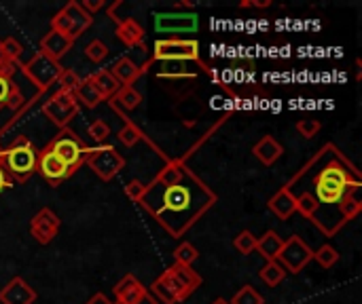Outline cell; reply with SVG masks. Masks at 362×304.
I'll return each instance as SVG.
<instances>
[{"mask_svg": "<svg viewBox=\"0 0 362 304\" xmlns=\"http://www.w3.org/2000/svg\"><path fill=\"white\" fill-rule=\"evenodd\" d=\"M216 203V195L189 167L174 182L146 184L140 205L172 237H180Z\"/></svg>", "mask_w": 362, "mask_h": 304, "instance_id": "cell-1", "label": "cell"}, {"mask_svg": "<svg viewBox=\"0 0 362 304\" xmlns=\"http://www.w3.org/2000/svg\"><path fill=\"white\" fill-rule=\"evenodd\" d=\"M307 165L315 169L311 174V191H307L315 201V214L311 216V222L324 235L333 237L346 224L339 216V203L350 191L362 189L360 176L333 144H326Z\"/></svg>", "mask_w": 362, "mask_h": 304, "instance_id": "cell-2", "label": "cell"}, {"mask_svg": "<svg viewBox=\"0 0 362 304\" xmlns=\"http://www.w3.org/2000/svg\"><path fill=\"white\" fill-rule=\"evenodd\" d=\"M38 150L26 135H19L0 154V167L7 171L13 182H28L36 174Z\"/></svg>", "mask_w": 362, "mask_h": 304, "instance_id": "cell-3", "label": "cell"}, {"mask_svg": "<svg viewBox=\"0 0 362 304\" xmlns=\"http://www.w3.org/2000/svg\"><path fill=\"white\" fill-rule=\"evenodd\" d=\"M85 165H89L100 180L110 182L115 180L125 169V156L112 146V144H98L94 148H87L85 152Z\"/></svg>", "mask_w": 362, "mask_h": 304, "instance_id": "cell-4", "label": "cell"}, {"mask_svg": "<svg viewBox=\"0 0 362 304\" xmlns=\"http://www.w3.org/2000/svg\"><path fill=\"white\" fill-rule=\"evenodd\" d=\"M19 70L36 87L38 93H44V91L51 89L57 83V79L64 72V66L60 61H55V59H51V57H47L44 53L38 51L24 66H19Z\"/></svg>", "mask_w": 362, "mask_h": 304, "instance_id": "cell-5", "label": "cell"}, {"mask_svg": "<svg viewBox=\"0 0 362 304\" xmlns=\"http://www.w3.org/2000/svg\"><path fill=\"white\" fill-rule=\"evenodd\" d=\"M153 61H199V42L195 38H157Z\"/></svg>", "mask_w": 362, "mask_h": 304, "instance_id": "cell-6", "label": "cell"}, {"mask_svg": "<svg viewBox=\"0 0 362 304\" xmlns=\"http://www.w3.org/2000/svg\"><path fill=\"white\" fill-rule=\"evenodd\" d=\"M64 163L68 171H70V176H75V171L83 165L85 161V152H87V146L81 142V139L77 137L75 131L70 129H62L51 142L47 144Z\"/></svg>", "mask_w": 362, "mask_h": 304, "instance_id": "cell-7", "label": "cell"}, {"mask_svg": "<svg viewBox=\"0 0 362 304\" xmlns=\"http://www.w3.org/2000/svg\"><path fill=\"white\" fill-rule=\"evenodd\" d=\"M40 112L47 116V119L60 127V129H68V125H70L79 112H81V106L79 102L75 100V96H70V93H62V91H55L53 96L44 102L40 106Z\"/></svg>", "mask_w": 362, "mask_h": 304, "instance_id": "cell-8", "label": "cell"}, {"mask_svg": "<svg viewBox=\"0 0 362 304\" xmlns=\"http://www.w3.org/2000/svg\"><path fill=\"white\" fill-rule=\"evenodd\" d=\"M155 32L168 34V38H178V34H193L199 30V15L183 11L155 13Z\"/></svg>", "mask_w": 362, "mask_h": 304, "instance_id": "cell-9", "label": "cell"}, {"mask_svg": "<svg viewBox=\"0 0 362 304\" xmlns=\"http://www.w3.org/2000/svg\"><path fill=\"white\" fill-rule=\"evenodd\" d=\"M311 255H313L311 247L299 235H292V237L284 239V245L278 253V262L286 271V275L288 273L297 275L311 262Z\"/></svg>", "mask_w": 362, "mask_h": 304, "instance_id": "cell-10", "label": "cell"}, {"mask_svg": "<svg viewBox=\"0 0 362 304\" xmlns=\"http://www.w3.org/2000/svg\"><path fill=\"white\" fill-rule=\"evenodd\" d=\"M168 286L174 290L178 302H185L189 296H193V292H197V288H201L203 279L197 271H193V266H183V264H174L168 271H164L161 275Z\"/></svg>", "mask_w": 362, "mask_h": 304, "instance_id": "cell-11", "label": "cell"}, {"mask_svg": "<svg viewBox=\"0 0 362 304\" xmlns=\"http://www.w3.org/2000/svg\"><path fill=\"white\" fill-rule=\"evenodd\" d=\"M62 220L60 216L53 214V209L49 207H42L40 212L30 220V235L34 237L36 243L40 245H49L60 232Z\"/></svg>", "mask_w": 362, "mask_h": 304, "instance_id": "cell-12", "label": "cell"}, {"mask_svg": "<svg viewBox=\"0 0 362 304\" xmlns=\"http://www.w3.org/2000/svg\"><path fill=\"white\" fill-rule=\"evenodd\" d=\"M36 171H40V176L47 180L51 186H60L64 180L70 178V171H68L66 163H64L49 146H44V148L38 152Z\"/></svg>", "mask_w": 362, "mask_h": 304, "instance_id": "cell-13", "label": "cell"}, {"mask_svg": "<svg viewBox=\"0 0 362 304\" xmlns=\"http://www.w3.org/2000/svg\"><path fill=\"white\" fill-rule=\"evenodd\" d=\"M36 292L24 277H13L11 281L0 290V304H34Z\"/></svg>", "mask_w": 362, "mask_h": 304, "instance_id": "cell-14", "label": "cell"}, {"mask_svg": "<svg viewBox=\"0 0 362 304\" xmlns=\"http://www.w3.org/2000/svg\"><path fill=\"white\" fill-rule=\"evenodd\" d=\"M146 294L148 290L133 275H125L123 279H119V284L112 288L115 304H138Z\"/></svg>", "mask_w": 362, "mask_h": 304, "instance_id": "cell-15", "label": "cell"}, {"mask_svg": "<svg viewBox=\"0 0 362 304\" xmlns=\"http://www.w3.org/2000/svg\"><path fill=\"white\" fill-rule=\"evenodd\" d=\"M153 64V59L151 61H146L142 68L140 66H135L129 57H119L115 64H112V68H110V74L115 77V81L121 85V87H133V83L138 81L144 72H146V68Z\"/></svg>", "mask_w": 362, "mask_h": 304, "instance_id": "cell-16", "label": "cell"}, {"mask_svg": "<svg viewBox=\"0 0 362 304\" xmlns=\"http://www.w3.org/2000/svg\"><path fill=\"white\" fill-rule=\"evenodd\" d=\"M267 207L278 220H290V216L297 212V197L290 193L288 186H282V189L269 199Z\"/></svg>", "mask_w": 362, "mask_h": 304, "instance_id": "cell-17", "label": "cell"}, {"mask_svg": "<svg viewBox=\"0 0 362 304\" xmlns=\"http://www.w3.org/2000/svg\"><path fill=\"white\" fill-rule=\"evenodd\" d=\"M64 13L68 15V21H70V34H68V38H70L73 42L77 38H81L89 30V26L94 23V17L89 13H85L81 9V5L75 3V0H70V3L64 7Z\"/></svg>", "mask_w": 362, "mask_h": 304, "instance_id": "cell-18", "label": "cell"}, {"mask_svg": "<svg viewBox=\"0 0 362 304\" xmlns=\"http://www.w3.org/2000/svg\"><path fill=\"white\" fill-rule=\"evenodd\" d=\"M73 44H75V42H73L70 38H68V36L49 30L47 34H44V36L40 38V53H44L47 57L60 61L68 51L73 49Z\"/></svg>", "mask_w": 362, "mask_h": 304, "instance_id": "cell-19", "label": "cell"}, {"mask_svg": "<svg viewBox=\"0 0 362 304\" xmlns=\"http://www.w3.org/2000/svg\"><path fill=\"white\" fill-rule=\"evenodd\" d=\"M253 154L263 163L265 167H271L284 154V146L278 142L274 135H265L253 146Z\"/></svg>", "mask_w": 362, "mask_h": 304, "instance_id": "cell-20", "label": "cell"}, {"mask_svg": "<svg viewBox=\"0 0 362 304\" xmlns=\"http://www.w3.org/2000/svg\"><path fill=\"white\" fill-rule=\"evenodd\" d=\"M115 34H117V38L125 46H140V44H144V28L135 19H131V17L121 19L117 23Z\"/></svg>", "mask_w": 362, "mask_h": 304, "instance_id": "cell-21", "label": "cell"}, {"mask_svg": "<svg viewBox=\"0 0 362 304\" xmlns=\"http://www.w3.org/2000/svg\"><path fill=\"white\" fill-rule=\"evenodd\" d=\"M73 96L79 102V106H85V108H98L106 100L102 93H100V89L94 85L92 77L81 79V85L77 87V91L73 93Z\"/></svg>", "mask_w": 362, "mask_h": 304, "instance_id": "cell-22", "label": "cell"}, {"mask_svg": "<svg viewBox=\"0 0 362 304\" xmlns=\"http://www.w3.org/2000/svg\"><path fill=\"white\" fill-rule=\"evenodd\" d=\"M284 245V239L278 235L276 230H267L265 235H261V239H257V251L263 255L267 262L278 260V253Z\"/></svg>", "mask_w": 362, "mask_h": 304, "instance_id": "cell-23", "label": "cell"}, {"mask_svg": "<svg viewBox=\"0 0 362 304\" xmlns=\"http://www.w3.org/2000/svg\"><path fill=\"white\" fill-rule=\"evenodd\" d=\"M112 104L123 112H129L142 104V96L133 87H121L115 96H112Z\"/></svg>", "mask_w": 362, "mask_h": 304, "instance_id": "cell-24", "label": "cell"}, {"mask_svg": "<svg viewBox=\"0 0 362 304\" xmlns=\"http://www.w3.org/2000/svg\"><path fill=\"white\" fill-rule=\"evenodd\" d=\"M360 209H362V201H360V189H354L350 191L344 201L339 203V216H341L344 222H350L354 220L358 214H360Z\"/></svg>", "mask_w": 362, "mask_h": 304, "instance_id": "cell-25", "label": "cell"}, {"mask_svg": "<svg viewBox=\"0 0 362 304\" xmlns=\"http://www.w3.org/2000/svg\"><path fill=\"white\" fill-rule=\"evenodd\" d=\"M89 77H92L94 85L100 89V93H102L106 100L112 98V96H115V93L121 89V85L115 81V77L110 74V70H96V72L89 74Z\"/></svg>", "mask_w": 362, "mask_h": 304, "instance_id": "cell-26", "label": "cell"}, {"mask_svg": "<svg viewBox=\"0 0 362 304\" xmlns=\"http://www.w3.org/2000/svg\"><path fill=\"white\" fill-rule=\"evenodd\" d=\"M259 279L267 288H278L286 279V271L280 266L278 260H271V262H265V266L259 271Z\"/></svg>", "mask_w": 362, "mask_h": 304, "instance_id": "cell-27", "label": "cell"}, {"mask_svg": "<svg viewBox=\"0 0 362 304\" xmlns=\"http://www.w3.org/2000/svg\"><path fill=\"white\" fill-rule=\"evenodd\" d=\"M148 294H151L157 302H159V304H178V298H176L174 290L168 286V281H166L164 277L155 279V281L151 284Z\"/></svg>", "mask_w": 362, "mask_h": 304, "instance_id": "cell-28", "label": "cell"}, {"mask_svg": "<svg viewBox=\"0 0 362 304\" xmlns=\"http://www.w3.org/2000/svg\"><path fill=\"white\" fill-rule=\"evenodd\" d=\"M21 53H24V46H21L13 36L0 38V61L17 64V59H19Z\"/></svg>", "mask_w": 362, "mask_h": 304, "instance_id": "cell-29", "label": "cell"}, {"mask_svg": "<svg viewBox=\"0 0 362 304\" xmlns=\"http://www.w3.org/2000/svg\"><path fill=\"white\" fill-rule=\"evenodd\" d=\"M199 258V249L189 243L183 241L176 249H174V264H183V266H193V262Z\"/></svg>", "mask_w": 362, "mask_h": 304, "instance_id": "cell-30", "label": "cell"}, {"mask_svg": "<svg viewBox=\"0 0 362 304\" xmlns=\"http://www.w3.org/2000/svg\"><path fill=\"white\" fill-rule=\"evenodd\" d=\"M311 260H315V262H318L322 268H333V266L339 262V251H337L333 245L324 243L322 247H318V249L313 251Z\"/></svg>", "mask_w": 362, "mask_h": 304, "instance_id": "cell-31", "label": "cell"}, {"mask_svg": "<svg viewBox=\"0 0 362 304\" xmlns=\"http://www.w3.org/2000/svg\"><path fill=\"white\" fill-rule=\"evenodd\" d=\"M117 137H119V142H121L125 148H131V146H135V144L140 142V139L144 137V133H142L138 127H135L133 123H129V121H127V123L119 129Z\"/></svg>", "mask_w": 362, "mask_h": 304, "instance_id": "cell-32", "label": "cell"}, {"mask_svg": "<svg viewBox=\"0 0 362 304\" xmlns=\"http://www.w3.org/2000/svg\"><path fill=\"white\" fill-rule=\"evenodd\" d=\"M229 304H265V298L253 288V286H244L233 294Z\"/></svg>", "mask_w": 362, "mask_h": 304, "instance_id": "cell-33", "label": "cell"}, {"mask_svg": "<svg viewBox=\"0 0 362 304\" xmlns=\"http://www.w3.org/2000/svg\"><path fill=\"white\" fill-rule=\"evenodd\" d=\"M108 46L100 40V38H94L92 42L85 44V57L92 61V64H102L106 57H108Z\"/></svg>", "mask_w": 362, "mask_h": 304, "instance_id": "cell-34", "label": "cell"}, {"mask_svg": "<svg viewBox=\"0 0 362 304\" xmlns=\"http://www.w3.org/2000/svg\"><path fill=\"white\" fill-rule=\"evenodd\" d=\"M257 239H259V237H255L253 230H242L240 235L233 239V247H235L240 253L248 255V253L257 251Z\"/></svg>", "mask_w": 362, "mask_h": 304, "instance_id": "cell-35", "label": "cell"}, {"mask_svg": "<svg viewBox=\"0 0 362 304\" xmlns=\"http://www.w3.org/2000/svg\"><path fill=\"white\" fill-rule=\"evenodd\" d=\"M57 85H60V89L57 91H62V93H73L77 91V87L81 85V77L75 72V70H68V68H64V72H62V77L57 79Z\"/></svg>", "mask_w": 362, "mask_h": 304, "instance_id": "cell-36", "label": "cell"}, {"mask_svg": "<svg viewBox=\"0 0 362 304\" xmlns=\"http://www.w3.org/2000/svg\"><path fill=\"white\" fill-rule=\"evenodd\" d=\"M87 133L96 142V146L98 144H106L108 142V135H110V125L106 121L98 119V121H94L92 125L87 127Z\"/></svg>", "mask_w": 362, "mask_h": 304, "instance_id": "cell-37", "label": "cell"}, {"mask_svg": "<svg viewBox=\"0 0 362 304\" xmlns=\"http://www.w3.org/2000/svg\"><path fill=\"white\" fill-rule=\"evenodd\" d=\"M295 129H297V133H299L301 137H305V139H313L315 135L320 133L322 123H320L318 119H301V121H297Z\"/></svg>", "mask_w": 362, "mask_h": 304, "instance_id": "cell-38", "label": "cell"}, {"mask_svg": "<svg viewBox=\"0 0 362 304\" xmlns=\"http://www.w3.org/2000/svg\"><path fill=\"white\" fill-rule=\"evenodd\" d=\"M295 197H297V212H299L303 218L311 220V216L315 214V201H313L311 193L303 191L301 195H295Z\"/></svg>", "mask_w": 362, "mask_h": 304, "instance_id": "cell-39", "label": "cell"}, {"mask_svg": "<svg viewBox=\"0 0 362 304\" xmlns=\"http://www.w3.org/2000/svg\"><path fill=\"white\" fill-rule=\"evenodd\" d=\"M144 191H146V184H144L142 180H129V182L125 184V189H123L125 197H127L129 201H133V203H140V201H142Z\"/></svg>", "mask_w": 362, "mask_h": 304, "instance_id": "cell-40", "label": "cell"}, {"mask_svg": "<svg viewBox=\"0 0 362 304\" xmlns=\"http://www.w3.org/2000/svg\"><path fill=\"white\" fill-rule=\"evenodd\" d=\"M21 106H24V96H21V91H19V87L15 85L13 87V91H11V96L7 98V102H5V108H9V110H19Z\"/></svg>", "mask_w": 362, "mask_h": 304, "instance_id": "cell-41", "label": "cell"}, {"mask_svg": "<svg viewBox=\"0 0 362 304\" xmlns=\"http://www.w3.org/2000/svg\"><path fill=\"white\" fill-rule=\"evenodd\" d=\"M13 81H9V79H5V77H0V110L5 108V102H7V98L11 96V91H13Z\"/></svg>", "mask_w": 362, "mask_h": 304, "instance_id": "cell-42", "label": "cell"}, {"mask_svg": "<svg viewBox=\"0 0 362 304\" xmlns=\"http://www.w3.org/2000/svg\"><path fill=\"white\" fill-rule=\"evenodd\" d=\"M81 5V9L85 11V13H89V15H96L100 9H104L106 7V3H104V0H83V3H79Z\"/></svg>", "mask_w": 362, "mask_h": 304, "instance_id": "cell-43", "label": "cell"}, {"mask_svg": "<svg viewBox=\"0 0 362 304\" xmlns=\"http://www.w3.org/2000/svg\"><path fill=\"white\" fill-rule=\"evenodd\" d=\"M17 72V64L11 61H0V77H5L9 81H13V74Z\"/></svg>", "mask_w": 362, "mask_h": 304, "instance_id": "cell-44", "label": "cell"}, {"mask_svg": "<svg viewBox=\"0 0 362 304\" xmlns=\"http://www.w3.org/2000/svg\"><path fill=\"white\" fill-rule=\"evenodd\" d=\"M271 5V0H242L240 3V7L242 9H265V7H269Z\"/></svg>", "mask_w": 362, "mask_h": 304, "instance_id": "cell-45", "label": "cell"}, {"mask_svg": "<svg viewBox=\"0 0 362 304\" xmlns=\"http://www.w3.org/2000/svg\"><path fill=\"white\" fill-rule=\"evenodd\" d=\"M85 304H115V302H112L108 296H104L102 292H98V294H94L92 298H89Z\"/></svg>", "mask_w": 362, "mask_h": 304, "instance_id": "cell-46", "label": "cell"}, {"mask_svg": "<svg viewBox=\"0 0 362 304\" xmlns=\"http://www.w3.org/2000/svg\"><path fill=\"white\" fill-rule=\"evenodd\" d=\"M11 186H13V180L7 176V171H5L3 167H0V193L7 191V189H11Z\"/></svg>", "mask_w": 362, "mask_h": 304, "instance_id": "cell-47", "label": "cell"}, {"mask_svg": "<svg viewBox=\"0 0 362 304\" xmlns=\"http://www.w3.org/2000/svg\"><path fill=\"white\" fill-rule=\"evenodd\" d=\"M138 304H159V302H157V300H155V298H153L151 294H146V296H144V298H142V300H140Z\"/></svg>", "mask_w": 362, "mask_h": 304, "instance_id": "cell-48", "label": "cell"}, {"mask_svg": "<svg viewBox=\"0 0 362 304\" xmlns=\"http://www.w3.org/2000/svg\"><path fill=\"white\" fill-rule=\"evenodd\" d=\"M210 304H229V300H224V298H216L214 302H210Z\"/></svg>", "mask_w": 362, "mask_h": 304, "instance_id": "cell-49", "label": "cell"}, {"mask_svg": "<svg viewBox=\"0 0 362 304\" xmlns=\"http://www.w3.org/2000/svg\"><path fill=\"white\" fill-rule=\"evenodd\" d=\"M0 154H3V148H0Z\"/></svg>", "mask_w": 362, "mask_h": 304, "instance_id": "cell-50", "label": "cell"}]
</instances>
